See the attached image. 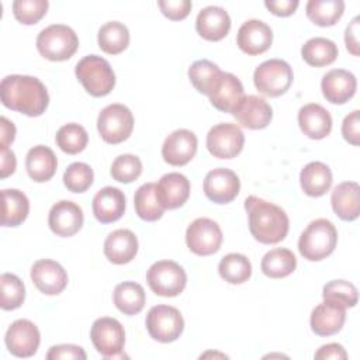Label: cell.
<instances>
[{"label":"cell","mask_w":360,"mask_h":360,"mask_svg":"<svg viewBox=\"0 0 360 360\" xmlns=\"http://www.w3.org/2000/svg\"><path fill=\"white\" fill-rule=\"evenodd\" d=\"M238 46L242 52L255 56L266 52L273 42L271 28L260 20H248L238 30Z\"/></svg>","instance_id":"obj_20"},{"label":"cell","mask_w":360,"mask_h":360,"mask_svg":"<svg viewBox=\"0 0 360 360\" xmlns=\"http://www.w3.org/2000/svg\"><path fill=\"white\" fill-rule=\"evenodd\" d=\"M323 300L335 301L346 308H352L357 304V288L353 283L346 280H332L323 285Z\"/></svg>","instance_id":"obj_44"},{"label":"cell","mask_w":360,"mask_h":360,"mask_svg":"<svg viewBox=\"0 0 360 360\" xmlns=\"http://www.w3.org/2000/svg\"><path fill=\"white\" fill-rule=\"evenodd\" d=\"M219 276L229 284H242L252 276V264L245 255L228 253L218 264Z\"/></svg>","instance_id":"obj_38"},{"label":"cell","mask_w":360,"mask_h":360,"mask_svg":"<svg viewBox=\"0 0 360 360\" xmlns=\"http://www.w3.org/2000/svg\"><path fill=\"white\" fill-rule=\"evenodd\" d=\"M125 211V195L117 188L107 186L97 191L93 198V214L101 224L118 221Z\"/></svg>","instance_id":"obj_26"},{"label":"cell","mask_w":360,"mask_h":360,"mask_svg":"<svg viewBox=\"0 0 360 360\" xmlns=\"http://www.w3.org/2000/svg\"><path fill=\"white\" fill-rule=\"evenodd\" d=\"M48 225L51 231L58 236H73L83 226V211L73 201H58L49 211Z\"/></svg>","instance_id":"obj_17"},{"label":"cell","mask_w":360,"mask_h":360,"mask_svg":"<svg viewBox=\"0 0 360 360\" xmlns=\"http://www.w3.org/2000/svg\"><path fill=\"white\" fill-rule=\"evenodd\" d=\"M307 17L319 27L335 25L345 11L342 0H309L305 7Z\"/></svg>","instance_id":"obj_36"},{"label":"cell","mask_w":360,"mask_h":360,"mask_svg":"<svg viewBox=\"0 0 360 360\" xmlns=\"http://www.w3.org/2000/svg\"><path fill=\"white\" fill-rule=\"evenodd\" d=\"M346 319V307L339 302L323 300L311 314V329L318 336H330L338 333Z\"/></svg>","instance_id":"obj_21"},{"label":"cell","mask_w":360,"mask_h":360,"mask_svg":"<svg viewBox=\"0 0 360 360\" xmlns=\"http://www.w3.org/2000/svg\"><path fill=\"white\" fill-rule=\"evenodd\" d=\"M294 79L291 66L283 59H269L260 63L253 73V83L259 93L267 97L284 94Z\"/></svg>","instance_id":"obj_6"},{"label":"cell","mask_w":360,"mask_h":360,"mask_svg":"<svg viewBox=\"0 0 360 360\" xmlns=\"http://www.w3.org/2000/svg\"><path fill=\"white\" fill-rule=\"evenodd\" d=\"M221 73V69L208 59L195 60L188 69V79L198 93L208 94L214 80Z\"/></svg>","instance_id":"obj_41"},{"label":"cell","mask_w":360,"mask_h":360,"mask_svg":"<svg viewBox=\"0 0 360 360\" xmlns=\"http://www.w3.org/2000/svg\"><path fill=\"white\" fill-rule=\"evenodd\" d=\"M145 325L152 339L169 343L180 338L184 329V319L180 311L170 305H155L149 309Z\"/></svg>","instance_id":"obj_10"},{"label":"cell","mask_w":360,"mask_h":360,"mask_svg":"<svg viewBox=\"0 0 360 360\" xmlns=\"http://www.w3.org/2000/svg\"><path fill=\"white\" fill-rule=\"evenodd\" d=\"M198 141L194 132L188 129L173 131L162 145V158L172 166L187 165L197 153Z\"/></svg>","instance_id":"obj_16"},{"label":"cell","mask_w":360,"mask_h":360,"mask_svg":"<svg viewBox=\"0 0 360 360\" xmlns=\"http://www.w3.org/2000/svg\"><path fill=\"white\" fill-rule=\"evenodd\" d=\"M146 281L155 294L160 297H176L186 288L187 276L179 263L159 260L149 267Z\"/></svg>","instance_id":"obj_8"},{"label":"cell","mask_w":360,"mask_h":360,"mask_svg":"<svg viewBox=\"0 0 360 360\" xmlns=\"http://www.w3.org/2000/svg\"><path fill=\"white\" fill-rule=\"evenodd\" d=\"M94 180L93 169L83 162H75L63 173V184L72 193H84Z\"/></svg>","instance_id":"obj_42"},{"label":"cell","mask_w":360,"mask_h":360,"mask_svg":"<svg viewBox=\"0 0 360 360\" xmlns=\"http://www.w3.org/2000/svg\"><path fill=\"white\" fill-rule=\"evenodd\" d=\"M110 173L114 180L120 183H132L135 181L142 173V162L138 156L124 153L114 159Z\"/></svg>","instance_id":"obj_43"},{"label":"cell","mask_w":360,"mask_h":360,"mask_svg":"<svg viewBox=\"0 0 360 360\" xmlns=\"http://www.w3.org/2000/svg\"><path fill=\"white\" fill-rule=\"evenodd\" d=\"M138 253V239L129 229L112 231L104 240V255L114 264L129 263Z\"/></svg>","instance_id":"obj_27"},{"label":"cell","mask_w":360,"mask_h":360,"mask_svg":"<svg viewBox=\"0 0 360 360\" xmlns=\"http://www.w3.org/2000/svg\"><path fill=\"white\" fill-rule=\"evenodd\" d=\"M335 214L343 221H354L360 214V187L356 181L338 184L330 195Z\"/></svg>","instance_id":"obj_28"},{"label":"cell","mask_w":360,"mask_h":360,"mask_svg":"<svg viewBox=\"0 0 360 360\" xmlns=\"http://www.w3.org/2000/svg\"><path fill=\"white\" fill-rule=\"evenodd\" d=\"M90 338L96 350L104 359L124 357L125 330L115 318L103 316L96 319L90 329Z\"/></svg>","instance_id":"obj_9"},{"label":"cell","mask_w":360,"mask_h":360,"mask_svg":"<svg viewBox=\"0 0 360 360\" xmlns=\"http://www.w3.org/2000/svg\"><path fill=\"white\" fill-rule=\"evenodd\" d=\"M195 30L207 41H221L231 30V17L222 7H204L197 15Z\"/></svg>","instance_id":"obj_24"},{"label":"cell","mask_w":360,"mask_h":360,"mask_svg":"<svg viewBox=\"0 0 360 360\" xmlns=\"http://www.w3.org/2000/svg\"><path fill=\"white\" fill-rule=\"evenodd\" d=\"M134 205L138 217L148 222L160 219L165 211L156 197L155 183H145L136 190L134 197Z\"/></svg>","instance_id":"obj_37"},{"label":"cell","mask_w":360,"mask_h":360,"mask_svg":"<svg viewBox=\"0 0 360 360\" xmlns=\"http://www.w3.org/2000/svg\"><path fill=\"white\" fill-rule=\"evenodd\" d=\"M79 46L76 32L65 24H52L37 37V49L48 60L62 62L70 59Z\"/></svg>","instance_id":"obj_5"},{"label":"cell","mask_w":360,"mask_h":360,"mask_svg":"<svg viewBox=\"0 0 360 360\" xmlns=\"http://www.w3.org/2000/svg\"><path fill=\"white\" fill-rule=\"evenodd\" d=\"M97 129L104 142L111 145L121 143L132 134L134 115L124 104H110L100 111Z\"/></svg>","instance_id":"obj_7"},{"label":"cell","mask_w":360,"mask_h":360,"mask_svg":"<svg viewBox=\"0 0 360 360\" xmlns=\"http://www.w3.org/2000/svg\"><path fill=\"white\" fill-rule=\"evenodd\" d=\"M158 6L162 14L172 21H179L186 18L191 10L190 0H159Z\"/></svg>","instance_id":"obj_46"},{"label":"cell","mask_w":360,"mask_h":360,"mask_svg":"<svg viewBox=\"0 0 360 360\" xmlns=\"http://www.w3.org/2000/svg\"><path fill=\"white\" fill-rule=\"evenodd\" d=\"M0 98L4 107L38 117L45 112L49 104V96L45 84L34 76L10 75L0 83Z\"/></svg>","instance_id":"obj_1"},{"label":"cell","mask_w":360,"mask_h":360,"mask_svg":"<svg viewBox=\"0 0 360 360\" xmlns=\"http://www.w3.org/2000/svg\"><path fill=\"white\" fill-rule=\"evenodd\" d=\"M245 210L248 212L249 231L257 242L274 245L287 236L290 221L281 207L256 195H249L245 200Z\"/></svg>","instance_id":"obj_2"},{"label":"cell","mask_w":360,"mask_h":360,"mask_svg":"<svg viewBox=\"0 0 360 360\" xmlns=\"http://www.w3.org/2000/svg\"><path fill=\"white\" fill-rule=\"evenodd\" d=\"M75 73L84 90L93 97L107 96L115 86V75L111 65L98 55L82 58L75 68Z\"/></svg>","instance_id":"obj_4"},{"label":"cell","mask_w":360,"mask_h":360,"mask_svg":"<svg viewBox=\"0 0 360 360\" xmlns=\"http://www.w3.org/2000/svg\"><path fill=\"white\" fill-rule=\"evenodd\" d=\"M48 6L46 0H15L13 3V14L21 24L32 25L46 14Z\"/></svg>","instance_id":"obj_45"},{"label":"cell","mask_w":360,"mask_h":360,"mask_svg":"<svg viewBox=\"0 0 360 360\" xmlns=\"http://www.w3.org/2000/svg\"><path fill=\"white\" fill-rule=\"evenodd\" d=\"M1 287V302L0 307L4 311L17 309L25 300V287L24 283L11 273H3L0 276Z\"/></svg>","instance_id":"obj_40"},{"label":"cell","mask_w":360,"mask_h":360,"mask_svg":"<svg viewBox=\"0 0 360 360\" xmlns=\"http://www.w3.org/2000/svg\"><path fill=\"white\" fill-rule=\"evenodd\" d=\"M205 143L214 158L232 159L242 152L245 135L236 124L221 122L208 131Z\"/></svg>","instance_id":"obj_11"},{"label":"cell","mask_w":360,"mask_h":360,"mask_svg":"<svg viewBox=\"0 0 360 360\" xmlns=\"http://www.w3.org/2000/svg\"><path fill=\"white\" fill-rule=\"evenodd\" d=\"M323 97L332 104H345L356 93L357 80L354 75L345 69L329 70L321 82Z\"/></svg>","instance_id":"obj_22"},{"label":"cell","mask_w":360,"mask_h":360,"mask_svg":"<svg viewBox=\"0 0 360 360\" xmlns=\"http://www.w3.org/2000/svg\"><path fill=\"white\" fill-rule=\"evenodd\" d=\"M302 191L309 197H321L332 186V172L322 162H309L300 173Z\"/></svg>","instance_id":"obj_30"},{"label":"cell","mask_w":360,"mask_h":360,"mask_svg":"<svg viewBox=\"0 0 360 360\" xmlns=\"http://www.w3.org/2000/svg\"><path fill=\"white\" fill-rule=\"evenodd\" d=\"M187 248L198 256H210L219 250L222 245V231L210 218L194 219L186 231Z\"/></svg>","instance_id":"obj_12"},{"label":"cell","mask_w":360,"mask_h":360,"mask_svg":"<svg viewBox=\"0 0 360 360\" xmlns=\"http://www.w3.org/2000/svg\"><path fill=\"white\" fill-rule=\"evenodd\" d=\"M359 21L360 17H354L345 31L346 48L354 56H359Z\"/></svg>","instance_id":"obj_50"},{"label":"cell","mask_w":360,"mask_h":360,"mask_svg":"<svg viewBox=\"0 0 360 360\" xmlns=\"http://www.w3.org/2000/svg\"><path fill=\"white\" fill-rule=\"evenodd\" d=\"M31 280L35 287L46 295H58L68 285L65 269L51 259H41L32 264Z\"/></svg>","instance_id":"obj_18"},{"label":"cell","mask_w":360,"mask_h":360,"mask_svg":"<svg viewBox=\"0 0 360 360\" xmlns=\"http://www.w3.org/2000/svg\"><path fill=\"white\" fill-rule=\"evenodd\" d=\"M260 267L267 277L283 278L295 270L297 259L290 249L276 248L263 256Z\"/></svg>","instance_id":"obj_34"},{"label":"cell","mask_w":360,"mask_h":360,"mask_svg":"<svg viewBox=\"0 0 360 360\" xmlns=\"http://www.w3.org/2000/svg\"><path fill=\"white\" fill-rule=\"evenodd\" d=\"M1 225L18 226L30 212V201L27 195L17 188L1 190Z\"/></svg>","instance_id":"obj_31"},{"label":"cell","mask_w":360,"mask_h":360,"mask_svg":"<svg viewBox=\"0 0 360 360\" xmlns=\"http://www.w3.org/2000/svg\"><path fill=\"white\" fill-rule=\"evenodd\" d=\"M315 359H323V360H328V359H347V353L346 350L343 349L342 345L339 343H328V345H323L318 349V352L315 353Z\"/></svg>","instance_id":"obj_51"},{"label":"cell","mask_w":360,"mask_h":360,"mask_svg":"<svg viewBox=\"0 0 360 360\" xmlns=\"http://www.w3.org/2000/svg\"><path fill=\"white\" fill-rule=\"evenodd\" d=\"M15 155L11 149L4 148L1 149V179H6L7 176L13 174L15 170Z\"/></svg>","instance_id":"obj_53"},{"label":"cell","mask_w":360,"mask_h":360,"mask_svg":"<svg viewBox=\"0 0 360 360\" xmlns=\"http://www.w3.org/2000/svg\"><path fill=\"white\" fill-rule=\"evenodd\" d=\"M240 190V181L235 172L226 167H218L207 173L204 179V193L215 204L231 202Z\"/></svg>","instance_id":"obj_15"},{"label":"cell","mask_w":360,"mask_h":360,"mask_svg":"<svg viewBox=\"0 0 360 360\" xmlns=\"http://www.w3.org/2000/svg\"><path fill=\"white\" fill-rule=\"evenodd\" d=\"M338 53L339 51L336 44L323 37L311 38L301 48L302 59L309 66L315 68H322L333 63L335 59L338 58Z\"/></svg>","instance_id":"obj_33"},{"label":"cell","mask_w":360,"mask_h":360,"mask_svg":"<svg viewBox=\"0 0 360 360\" xmlns=\"http://www.w3.org/2000/svg\"><path fill=\"white\" fill-rule=\"evenodd\" d=\"M58 167V159L53 150L44 145L31 148L25 156V169L28 176L37 181L44 183L53 177Z\"/></svg>","instance_id":"obj_29"},{"label":"cell","mask_w":360,"mask_h":360,"mask_svg":"<svg viewBox=\"0 0 360 360\" xmlns=\"http://www.w3.org/2000/svg\"><path fill=\"white\" fill-rule=\"evenodd\" d=\"M4 342L13 356L25 359L37 353L41 335L34 322L28 319H17L8 326Z\"/></svg>","instance_id":"obj_13"},{"label":"cell","mask_w":360,"mask_h":360,"mask_svg":"<svg viewBox=\"0 0 360 360\" xmlns=\"http://www.w3.org/2000/svg\"><path fill=\"white\" fill-rule=\"evenodd\" d=\"M207 96L217 110L232 112L235 105L243 97V86L235 75L221 70Z\"/></svg>","instance_id":"obj_19"},{"label":"cell","mask_w":360,"mask_h":360,"mask_svg":"<svg viewBox=\"0 0 360 360\" xmlns=\"http://www.w3.org/2000/svg\"><path fill=\"white\" fill-rule=\"evenodd\" d=\"M112 301L118 311L125 315L139 314L146 301L145 290L135 281H124L115 285L112 292Z\"/></svg>","instance_id":"obj_32"},{"label":"cell","mask_w":360,"mask_h":360,"mask_svg":"<svg viewBox=\"0 0 360 360\" xmlns=\"http://www.w3.org/2000/svg\"><path fill=\"white\" fill-rule=\"evenodd\" d=\"M0 138H1V149L8 148L10 143H13L14 138H15V127L11 121H8L6 117L0 118Z\"/></svg>","instance_id":"obj_52"},{"label":"cell","mask_w":360,"mask_h":360,"mask_svg":"<svg viewBox=\"0 0 360 360\" xmlns=\"http://www.w3.org/2000/svg\"><path fill=\"white\" fill-rule=\"evenodd\" d=\"M298 0H266L264 6L278 17H288L294 14L298 7Z\"/></svg>","instance_id":"obj_49"},{"label":"cell","mask_w":360,"mask_h":360,"mask_svg":"<svg viewBox=\"0 0 360 360\" xmlns=\"http://www.w3.org/2000/svg\"><path fill=\"white\" fill-rule=\"evenodd\" d=\"M338 231L325 218H318L308 224L298 240L301 256L309 262H319L328 257L336 248Z\"/></svg>","instance_id":"obj_3"},{"label":"cell","mask_w":360,"mask_h":360,"mask_svg":"<svg viewBox=\"0 0 360 360\" xmlns=\"http://www.w3.org/2000/svg\"><path fill=\"white\" fill-rule=\"evenodd\" d=\"M298 124L304 135L311 139H323L332 131V117L329 111L316 103H309L300 108Z\"/></svg>","instance_id":"obj_25"},{"label":"cell","mask_w":360,"mask_h":360,"mask_svg":"<svg viewBox=\"0 0 360 360\" xmlns=\"http://www.w3.org/2000/svg\"><path fill=\"white\" fill-rule=\"evenodd\" d=\"M97 41L103 52L117 55L127 49L129 44V31L120 21H108L100 27Z\"/></svg>","instance_id":"obj_35"},{"label":"cell","mask_w":360,"mask_h":360,"mask_svg":"<svg viewBox=\"0 0 360 360\" xmlns=\"http://www.w3.org/2000/svg\"><path fill=\"white\" fill-rule=\"evenodd\" d=\"M55 141L62 152L68 155H76L86 148L89 135L82 125L70 122L58 129Z\"/></svg>","instance_id":"obj_39"},{"label":"cell","mask_w":360,"mask_h":360,"mask_svg":"<svg viewBox=\"0 0 360 360\" xmlns=\"http://www.w3.org/2000/svg\"><path fill=\"white\" fill-rule=\"evenodd\" d=\"M86 353L83 347L76 345H58L52 346L46 353L48 360H59V359H70V360H86Z\"/></svg>","instance_id":"obj_47"},{"label":"cell","mask_w":360,"mask_h":360,"mask_svg":"<svg viewBox=\"0 0 360 360\" xmlns=\"http://www.w3.org/2000/svg\"><path fill=\"white\" fill-rule=\"evenodd\" d=\"M231 114L242 127L248 129H263L273 118L270 104L264 98L255 94H243Z\"/></svg>","instance_id":"obj_14"},{"label":"cell","mask_w":360,"mask_h":360,"mask_svg":"<svg viewBox=\"0 0 360 360\" xmlns=\"http://www.w3.org/2000/svg\"><path fill=\"white\" fill-rule=\"evenodd\" d=\"M190 195L188 179L177 172L163 174L156 184V197L163 210H176L181 207Z\"/></svg>","instance_id":"obj_23"},{"label":"cell","mask_w":360,"mask_h":360,"mask_svg":"<svg viewBox=\"0 0 360 360\" xmlns=\"http://www.w3.org/2000/svg\"><path fill=\"white\" fill-rule=\"evenodd\" d=\"M342 135L349 143L359 146V143H360L359 110H354L349 115L345 117V120L342 122Z\"/></svg>","instance_id":"obj_48"}]
</instances>
